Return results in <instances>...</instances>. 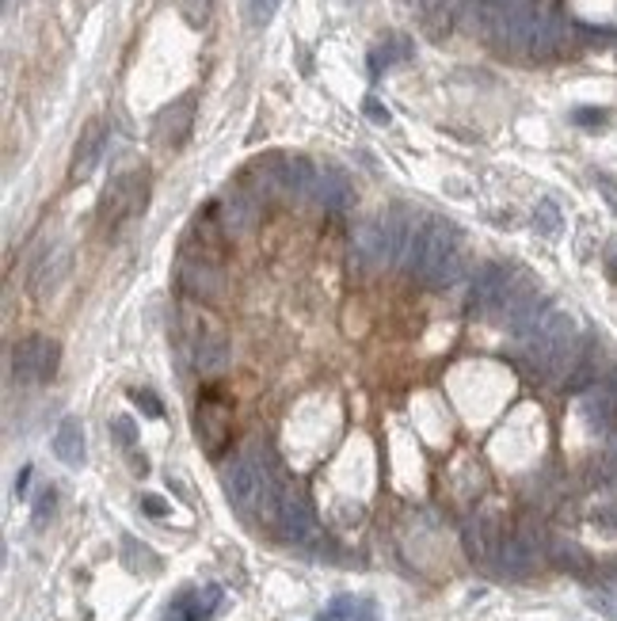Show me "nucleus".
Segmentation results:
<instances>
[{"mask_svg":"<svg viewBox=\"0 0 617 621\" xmlns=\"http://www.w3.org/2000/svg\"><path fill=\"white\" fill-rule=\"evenodd\" d=\"M290 477L283 473L279 458L263 439H252L237 458H232L221 469V488L229 503L241 511L244 519H263L274 526V515H279V500L286 492Z\"/></svg>","mask_w":617,"mask_h":621,"instance_id":"f257e3e1","label":"nucleus"},{"mask_svg":"<svg viewBox=\"0 0 617 621\" xmlns=\"http://www.w3.org/2000/svg\"><path fill=\"white\" fill-rule=\"evenodd\" d=\"M404 267L416 274L423 286H450L461 274V233L454 222L431 218L427 225H419L412 233V244L404 252Z\"/></svg>","mask_w":617,"mask_h":621,"instance_id":"f03ea898","label":"nucleus"},{"mask_svg":"<svg viewBox=\"0 0 617 621\" xmlns=\"http://www.w3.org/2000/svg\"><path fill=\"white\" fill-rule=\"evenodd\" d=\"M180 347L202 378H214L229 367V336L221 328V320L202 305L180 309Z\"/></svg>","mask_w":617,"mask_h":621,"instance_id":"7ed1b4c3","label":"nucleus"},{"mask_svg":"<svg viewBox=\"0 0 617 621\" xmlns=\"http://www.w3.org/2000/svg\"><path fill=\"white\" fill-rule=\"evenodd\" d=\"M519 344L545 378H560V370L571 362V351H576V320L564 309H545L534 320V328L519 336Z\"/></svg>","mask_w":617,"mask_h":621,"instance_id":"20e7f679","label":"nucleus"},{"mask_svg":"<svg viewBox=\"0 0 617 621\" xmlns=\"http://www.w3.org/2000/svg\"><path fill=\"white\" fill-rule=\"evenodd\" d=\"M145 202H149V172L130 168V172H118L108 187H103L96 218H99L103 229L111 233L122 222H130V218H138V213H145Z\"/></svg>","mask_w":617,"mask_h":621,"instance_id":"39448f33","label":"nucleus"},{"mask_svg":"<svg viewBox=\"0 0 617 621\" xmlns=\"http://www.w3.org/2000/svg\"><path fill=\"white\" fill-rule=\"evenodd\" d=\"M274 530L279 538L297 545V549H316L321 545V526H316V511L305 500V492L297 488L293 481L286 484L283 500H279V515H274Z\"/></svg>","mask_w":617,"mask_h":621,"instance_id":"423d86ee","label":"nucleus"},{"mask_svg":"<svg viewBox=\"0 0 617 621\" xmlns=\"http://www.w3.org/2000/svg\"><path fill=\"white\" fill-rule=\"evenodd\" d=\"M195 435L199 442L206 446V454H221L229 446V435H232V404L221 389H210L199 397V409H195Z\"/></svg>","mask_w":617,"mask_h":621,"instance_id":"0eeeda50","label":"nucleus"},{"mask_svg":"<svg viewBox=\"0 0 617 621\" xmlns=\"http://www.w3.org/2000/svg\"><path fill=\"white\" fill-rule=\"evenodd\" d=\"M61 347L46 336H27L12 347V378L15 385H38L57 374Z\"/></svg>","mask_w":617,"mask_h":621,"instance_id":"6e6552de","label":"nucleus"},{"mask_svg":"<svg viewBox=\"0 0 617 621\" xmlns=\"http://www.w3.org/2000/svg\"><path fill=\"white\" fill-rule=\"evenodd\" d=\"M351 260H355L358 271H381V267L396 264L386 222H363V225H355V233H351Z\"/></svg>","mask_w":617,"mask_h":621,"instance_id":"1a4fd4ad","label":"nucleus"},{"mask_svg":"<svg viewBox=\"0 0 617 621\" xmlns=\"http://www.w3.org/2000/svg\"><path fill=\"white\" fill-rule=\"evenodd\" d=\"M515 278H519L515 267H507V264H484V267L477 271V278H473V309H477L480 316H499L510 286H515Z\"/></svg>","mask_w":617,"mask_h":621,"instance_id":"9d476101","label":"nucleus"},{"mask_svg":"<svg viewBox=\"0 0 617 621\" xmlns=\"http://www.w3.org/2000/svg\"><path fill=\"white\" fill-rule=\"evenodd\" d=\"M214 210H218V222H221V229H225V237H248V233L260 225L263 202L255 199L248 187H232Z\"/></svg>","mask_w":617,"mask_h":621,"instance_id":"9b49d317","label":"nucleus"},{"mask_svg":"<svg viewBox=\"0 0 617 621\" xmlns=\"http://www.w3.org/2000/svg\"><path fill=\"white\" fill-rule=\"evenodd\" d=\"M190 126H195V92H187L164 107L153 122V138L164 149H183L190 138Z\"/></svg>","mask_w":617,"mask_h":621,"instance_id":"f8f14e48","label":"nucleus"},{"mask_svg":"<svg viewBox=\"0 0 617 621\" xmlns=\"http://www.w3.org/2000/svg\"><path fill=\"white\" fill-rule=\"evenodd\" d=\"M103 153H108V122H103V119H92L88 126H84V134H80L77 149H73L69 180H73V183H80V180H88V176L96 172V168H99Z\"/></svg>","mask_w":617,"mask_h":621,"instance_id":"ddd939ff","label":"nucleus"},{"mask_svg":"<svg viewBox=\"0 0 617 621\" xmlns=\"http://www.w3.org/2000/svg\"><path fill=\"white\" fill-rule=\"evenodd\" d=\"M221 606V587L206 584L199 591H183L172 598V606L164 610V621H210Z\"/></svg>","mask_w":617,"mask_h":621,"instance_id":"4468645a","label":"nucleus"},{"mask_svg":"<svg viewBox=\"0 0 617 621\" xmlns=\"http://www.w3.org/2000/svg\"><path fill=\"white\" fill-rule=\"evenodd\" d=\"M54 454H57V461H66V465H73V469L84 465V427H80L77 416H66V419L57 423V431H54Z\"/></svg>","mask_w":617,"mask_h":621,"instance_id":"2eb2a0df","label":"nucleus"},{"mask_svg":"<svg viewBox=\"0 0 617 621\" xmlns=\"http://www.w3.org/2000/svg\"><path fill=\"white\" fill-rule=\"evenodd\" d=\"M313 202H321L324 210H344L351 202V183L335 172V168H324L316 176V187H313Z\"/></svg>","mask_w":617,"mask_h":621,"instance_id":"dca6fc26","label":"nucleus"},{"mask_svg":"<svg viewBox=\"0 0 617 621\" xmlns=\"http://www.w3.org/2000/svg\"><path fill=\"white\" fill-rule=\"evenodd\" d=\"M69 260H73V255H69V248H66V244H57V248L46 255V260L38 264V271H35V290H38V294L54 290V286L61 283V278H66V271H69Z\"/></svg>","mask_w":617,"mask_h":621,"instance_id":"f3484780","label":"nucleus"},{"mask_svg":"<svg viewBox=\"0 0 617 621\" xmlns=\"http://www.w3.org/2000/svg\"><path fill=\"white\" fill-rule=\"evenodd\" d=\"M465 549H469L473 561H492L496 538H492V526H488L484 519H469V523H465Z\"/></svg>","mask_w":617,"mask_h":621,"instance_id":"a211bd4d","label":"nucleus"},{"mask_svg":"<svg viewBox=\"0 0 617 621\" xmlns=\"http://www.w3.org/2000/svg\"><path fill=\"white\" fill-rule=\"evenodd\" d=\"M583 416L594 431H606L610 419H613V393L610 389H591L583 397Z\"/></svg>","mask_w":617,"mask_h":621,"instance_id":"6ab92c4d","label":"nucleus"},{"mask_svg":"<svg viewBox=\"0 0 617 621\" xmlns=\"http://www.w3.org/2000/svg\"><path fill=\"white\" fill-rule=\"evenodd\" d=\"M412 50H408V38H400V35H393V38H386L381 47L370 54V73L374 77H381V69H389L393 61H404Z\"/></svg>","mask_w":617,"mask_h":621,"instance_id":"aec40b11","label":"nucleus"},{"mask_svg":"<svg viewBox=\"0 0 617 621\" xmlns=\"http://www.w3.org/2000/svg\"><path fill=\"white\" fill-rule=\"evenodd\" d=\"M560 210H557V202H538V210H534V229L541 233V237H557L560 233Z\"/></svg>","mask_w":617,"mask_h":621,"instance_id":"412c9836","label":"nucleus"},{"mask_svg":"<svg viewBox=\"0 0 617 621\" xmlns=\"http://www.w3.org/2000/svg\"><path fill=\"white\" fill-rule=\"evenodd\" d=\"M111 435L118 439V446L126 450V454H130L134 442H138V427H134L130 416H115V419H111Z\"/></svg>","mask_w":617,"mask_h":621,"instance_id":"4be33fe9","label":"nucleus"},{"mask_svg":"<svg viewBox=\"0 0 617 621\" xmlns=\"http://www.w3.org/2000/svg\"><path fill=\"white\" fill-rule=\"evenodd\" d=\"M355 610H358V603L351 595H335L332 598V606L321 614V621H351L355 617Z\"/></svg>","mask_w":617,"mask_h":621,"instance_id":"5701e85b","label":"nucleus"},{"mask_svg":"<svg viewBox=\"0 0 617 621\" xmlns=\"http://www.w3.org/2000/svg\"><path fill=\"white\" fill-rule=\"evenodd\" d=\"M122 545H126V564H130V568H134V572H141V568H138V564H141V561H145V564H149V568H153V572H157V568H160V561H157V556H153V553H149V549H145V545H138V542H134V538H126V542H122Z\"/></svg>","mask_w":617,"mask_h":621,"instance_id":"b1692460","label":"nucleus"},{"mask_svg":"<svg viewBox=\"0 0 617 621\" xmlns=\"http://www.w3.org/2000/svg\"><path fill=\"white\" fill-rule=\"evenodd\" d=\"M130 400L138 404V409H141L149 419H164V404L157 400V393H153V389H134V393H130Z\"/></svg>","mask_w":617,"mask_h":621,"instance_id":"393cba45","label":"nucleus"},{"mask_svg":"<svg viewBox=\"0 0 617 621\" xmlns=\"http://www.w3.org/2000/svg\"><path fill=\"white\" fill-rule=\"evenodd\" d=\"M571 122L576 126H606L610 115L602 111V107H576V111H571Z\"/></svg>","mask_w":617,"mask_h":621,"instance_id":"a878e982","label":"nucleus"},{"mask_svg":"<svg viewBox=\"0 0 617 621\" xmlns=\"http://www.w3.org/2000/svg\"><path fill=\"white\" fill-rule=\"evenodd\" d=\"M54 507H57V492L46 488V492L38 496V503H35V526H46L50 515H54Z\"/></svg>","mask_w":617,"mask_h":621,"instance_id":"bb28decb","label":"nucleus"},{"mask_svg":"<svg viewBox=\"0 0 617 621\" xmlns=\"http://www.w3.org/2000/svg\"><path fill=\"white\" fill-rule=\"evenodd\" d=\"M279 5L283 0H248V16H252V24H267V19L279 12Z\"/></svg>","mask_w":617,"mask_h":621,"instance_id":"cd10ccee","label":"nucleus"},{"mask_svg":"<svg viewBox=\"0 0 617 621\" xmlns=\"http://www.w3.org/2000/svg\"><path fill=\"white\" fill-rule=\"evenodd\" d=\"M183 16L190 27H202L206 16H210V0H183Z\"/></svg>","mask_w":617,"mask_h":621,"instance_id":"c85d7f7f","label":"nucleus"},{"mask_svg":"<svg viewBox=\"0 0 617 621\" xmlns=\"http://www.w3.org/2000/svg\"><path fill=\"white\" fill-rule=\"evenodd\" d=\"M363 107H366V119H370V122H377V126H389V111H386V107H381L374 96H370Z\"/></svg>","mask_w":617,"mask_h":621,"instance_id":"c756f323","label":"nucleus"},{"mask_svg":"<svg viewBox=\"0 0 617 621\" xmlns=\"http://www.w3.org/2000/svg\"><path fill=\"white\" fill-rule=\"evenodd\" d=\"M141 507H145V515H153V519H164V515H168V503H164L160 496H141Z\"/></svg>","mask_w":617,"mask_h":621,"instance_id":"7c9ffc66","label":"nucleus"},{"mask_svg":"<svg viewBox=\"0 0 617 621\" xmlns=\"http://www.w3.org/2000/svg\"><path fill=\"white\" fill-rule=\"evenodd\" d=\"M351 621H377V606H374V598H363Z\"/></svg>","mask_w":617,"mask_h":621,"instance_id":"2f4dec72","label":"nucleus"},{"mask_svg":"<svg viewBox=\"0 0 617 621\" xmlns=\"http://www.w3.org/2000/svg\"><path fill=\"white\" fill-rule=\"evenodd\" d=\"M31 473H35V469H31V465H24V469H19V477H15V496H19V500H24V496H27V484H31Z\"/></svg>","mask_w":617,"mask_h":621,"instance_id":"473e14b6","label":"nucleus"},{"mask_svg":"<svg viewBox=\"0 0 617 621\" xmlns=\"http://www.w3.org/2000/svg\"><path fill=\"white\" fill-rule=\"evenodd\" d=\"M599 187H602V191H606V195H610V202H613V210H617V183H613V180H606V176H602V180H599Z\"/></svg>","mask_w":617,"mask_h":621,"instance_id":"72a5a7b5","label":"nucleus"},{"mask_svg":"<svg viewBox=\"0 0 617 621\" xmlns=\"http://www.w3.org/2000/svg\"><path fill=\"white\" fill-rule=\"evenodd\" d=\"M130 465L138 469V473H149V461H145L141 454H134V450H130Z\"/></svg>","mask_w":617,"mask_h":621,"instance_id":"f704fd0d","label":"nucleus"},{"mask_svg":"<svg viewBox=\"0 0 617 621\" xmlns=\"http://www.w3.org/2000/svg\"><path fill=\"white\" fill-rule=\"evenodd\" d=\"M606 271H610V278H613V283H617V252L610 255V260H606Z\"/></svg>","mask_w":617,"mask_h":621,"instance_id":"c9c22d12","label":"nucleus"}]
</instances>
